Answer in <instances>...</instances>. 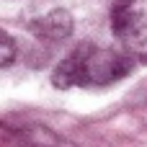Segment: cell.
<instances>
[{
	"label": "cell",
	"mask_w": 147,
	"mask_h": 147,
	"mask_svg": "<svg viewBox=\"0 0 147 147\" xmlns=\"http://www.w3.org/2000/svg\"><path fill=\"white\" fill-rule=\"evenodd\" d=\"M134 70V57L119 49H101L96 44H80L75 47L54 70H52V85L59 90L75 88V85H111L127 78Z\"/></svg>",
	"instance_id": "cell-1"
},
{
	"label": "cell",
	"mask_w": 147,
	"mask_h": 147,
	"mask_svg": "<svg viewBox=\"0 0 147 147\" xmlns=\"http://www.w3.org/2000/svg\"><path fill=\"white\" fill-rule=\"evenodd\" d=\"M111 28L127 47H142L147 41V13L140 0H114L111 3Z\"/></svg>",
	"instance_id": "cell-2"
},
{
	"label": "cell",
	"mask_w": 147,
	"mask_h": 147,
	"mask_svg": "<svg viewBox=\"0 0 147 147\" xmlns=\"http://www.w3.org/2000/svg\"><path fill=\"white\" fill-rule=\"evenodd\" d=\"M31 34L39 39V41H67L72 36V28H75V21H72V13L70 10H49L47 16H39L28 23Z\"/></svg>",
	"instance_id": "cell-3"
},
{
	"label": "cell",
	"mask_w": 147,
	"mask_h": 147,
	"mask_svg": "<svg viewBox=\"0 0 147 147\" xmlns=\"http://www.w3.org/2000/svg\"><path fill=\"white\" fill-rule=\"evenodd\" d=\"M16 57H18L16 39L0 28V67H10V65L16 62Z\"/></svg>",
	"instance_id": "cell-4"
}]
</instances>
